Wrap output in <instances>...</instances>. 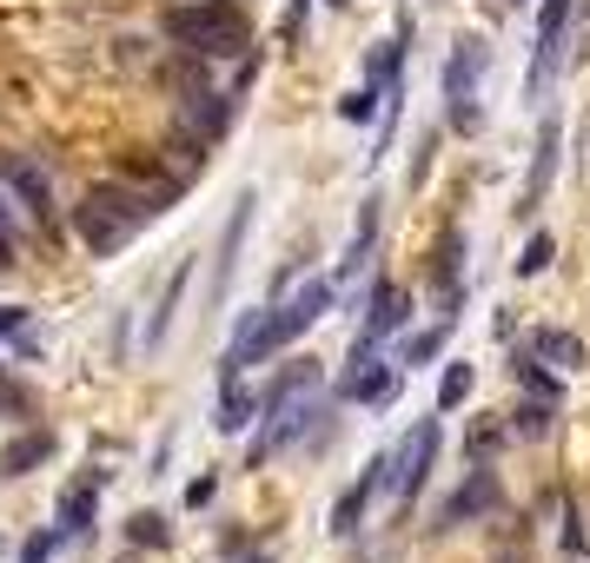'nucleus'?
<instances>
[{"instance_id": "f257e3e1", "label": "nucleus", "mask_w": 590, "mask_h": 563, "mask_svg": "<svg viewBox=\"0 0 590 563\" xmlns=\"http://www.w3.org/2000/svg\"><path fill=\"white\" fill-rule=\"evenodd\" d=\"M173 192H179V186H153V192H139V186H126V179H100V186L73 206V232H80V246H86L93 259H106V252H120L146 219H159Z\"/></svg>"}, {"instance_id": "f03ea898", "label": "nucleus", "mask_w": 590, "mask_h": 563, "mask_svg": "<svg viewBox=\"0 0 590 563\" xmlns=\"http://www.w3.org/2000/svg\"><path fill=\"white\" fill-rule=\"evenodd\" d=\"M325 312H332V285H325V279L299 285V292H292L286 305H272V312H252V319L239 325V338H232L226 365H219V385H239V372H246V365H259V358L286 352V345H292V338H306Z\"/></svg>"}, {"instance_id": "7ed1b4c3", "label": "nucleus", "mask_w": 590, "mask_h": 563, "mask_svg": "<svg viewBox=\"0 0 590 563\" xmlns=\"http://www.w3.org/2000/svg\"><path fill=\"white\" fill-rule=\"evenodd\" d=\"M186 53H199V60H232V53H246V40H252V20L232 7V0H186V7H166V20H159Z\"/></svg>"}, {"instance_id": "20e7f679", "label": "nucleus", "mask_w": 590, "mask_h": 563, "mask_svg": "<svg viewBox=\"0 0 590 563\" xmlns=\"http://www.w3.org/2000/svg\"><path fill=\"white\" fill-rule=\"evenodd\" d=\"M432 458H438V418H425V425H412V438L392 451V491L398 498H418V484H425V471H432Z\"/></svg>"}, {"instance_id": "39448f33", "label": "nucleus", "mask_w": 590, "mask_h": 563, "mask_svg": "<svg viewBox=\"0 0 590 563\" xmlns=\"http://www.w3.org/2000/svg\"><path fill=\"white\" fill-rule=\"evenodd\" d=\"M491 511H498V471H491V465H472V478L458 484V498L438 511V531H458V524L491 518Z\"/></svg>"}, {"instance_id": "423d86ee", "label": "nucleus", "mask_w": 590, "mask_h": 563, "mask_svg": "<svg viewBox=\"0 0 590 563\" xmlns=\"http://www.w3.org/2000/svg\"><path fill=\"white\" fill-rule=\"evenodd\" d=\"M571 7L578 0H545L538 7V53H531V86H545L558 73V53H565V27H571Z\"/></svg>"}, {"instance_id": "0eeeda50", "label": "nucleus", "mask_w": 590, "mask_h": 563, "mask_svg": "<svg viewBox=\"0 0 590 563\" xmlns=\"http://www.w3.org/2000/svg\"><path fill=\"white\" fill-rule=\"evenodd\" d=\"M485 66H491L485 40H478V33H465V40L452 46V60H445V100H452V106H472V86L485 80Z\"/></svg>"}, {"instance_id": "6e6552de", "label": "nucleus", "mask_w": 590, "mask_h": 563, "mask_svg": "<svg viewBox=\"0 0 590 563\" xmlns=\"http://www.w3.org/2000/svg\"><path fill=\"white\" fill-rule=\"evenodd\" d=\"M100 484H106V471H86V478H73V484L60 491V511H53L60 538H80V531L93 524V511H100Z\"/></svg>"}, {"instance_id": "1a4fd4ad", "label": "nucleus", "mask_w": 590, "mask_h": 563, "mask_svg": "<svg viewBox=\"0 0 590 563\" xmlns=\"http://www.w3.org/2000/svg\"><path fill=\"white\" fill-rule=\"evenodd\" d=\"M0 186L20 199V212H40V219H46V199H53V192H46V173H40L33 159H20V153L0 159Z\"/></svg>"}, {"instance_id": "9d476101", "label": "nucleus", "mask_w": 590, "mask_h": 563, "mask_svg": "<svg viewBox=\"0 0 590 563\" xmlns=\"http://www.w3.org/2000/svg\"><path fill=\"white\" fill-rule=\"evenodd\" d=\"M53 458V438L46 431H20L13 445H0V478H27V471H40Z\"/></svg>"}, {"instance_id": "9b49d317", "label": "nucleus", "mask_w": 590, "mask_h": 563, "mask_svg": "<svg viewBox=\"0 0 590 563\" xmlns=\"http://www.w3.org/2000/svg\"><path fill=\"white\" fill-rule=\"evenodd\" d=\"M246 219H252V192L232 206V226H226V239H219V272H213V299H226V285H232V265H239V239H246Z\"/></svg>"}, {"instance_id": "f8f14e48", "label": "nucleus", "mask_w": 590, "mask_h": 563, "mask_svg": "<svg viewBox=\"0 0 590 563\" xmlns=\"http://www.w3.org/2000/svg\"><path fill=\"white\" fill-rule=\"evenodd\" d=\"M531 352H538L545 365H558V372H578V365H584V338H571V332H558V325H538V332H531Z\"/></svg>"}, {"instance_id": "ddd939ff", "label": "nucleus", "mask_w": 590, "mask_h": 563, "mask_svg": "<svg viewBox=\"0 0 590 563\" xmlns=\"http://www.w3.org/2000/svg\"><path fill=\"white\" fill-rule=\"evenodd\" d=\"M558 119H545V139H538V166H531V179H525V206H538L545 192H551V173H558Z\"/></svg>"}, {"instance_id": "4468645a", "label": "nucleus", "mask_w": 590, "mask_h": 563, "mask_svg": "<svg viewBox=\"0 0 590 563\" xmlns=\"http://www.w3.org/2000/svg\"><path fill=\"white\" fill-rule=\"evenodd\" d=\"M186 285H193V259H186V265L166 279V299H159V312H153V325H146V352H153V345H166V332H173V312H179Z\"/></svg>"}, {"instance_id": "2eb2a0df", "label": "nucleus", "mask_w": 590, "mask_h": 563, "mask_svg": "<svg viewBox=\"0 0 590 563\" xmlns=\"http://www.w3.org/2000/svg\"><path fill=\"white\" fill-rule=\"evenodd\" d=\"M518 385H525V392H531V398H551V405H558V398H565V385H558V378H551V372H545V358H538V352H531V345H525V358H518Z\"/></svg>"}, {"instance_id": "dca6fc26", "label": "nucleus", "mask_w": 590, "mask_h": 563, "mask_svg": "<svg viewBox=\"0 0 590 563\" xmlns=\"http://www.w3.org/2000/svg\"><path fill=\"white\" fill-rule=\"evenodd\" d=\"M445 338H452V319H438L432 332H418V338L398 352V365H425V358H438V352H445Z\"/></svg>"}, {"instance_id": "f3484780", "label": "nucleus", "mask_w": 590, "mask_h": 563, "mask_svg": "<svg viewBox=\"0 0 590 563\" xmlns=\"http://www.w3.org/2000/svg\"><path fill=\"white\" fill-rule=\"evenodd\" d=\"M252 411H259V398H252V392H239V385H226V405H219V431H246V425H252Z\"/></svg>"}, {"instance_id": "a211bd4d", "label": "nucleus", "mask_w": 590, "mask_h": 563, "mask_svg": "<svg viewBox=\"0 0 590 563\" xmlns=\"http://www.w3.org/2000/svg\"><path fill=\"white\" fill-rule=\"evenodd\" d=\"M458 259H465V232L452 226V232L438 239V259H432V279H438V285H452V279H458Z\"/></svg>"}, {"instance_id": "6ab92c4d", "label": "nucleus", "mask_w": 590, "mask_h": 563, "mask_svg": "<svg viewBox=\"0 0 590 563\" xmlns=\"http://www.w3.org/2000/svg\"><path fill=\"white\" fill-rule=\"evenodd\" d=\"M551 252H558V239H551V232H531V246L518 252V279H531V272H545V265H551Z\"/></svg>"}, {"instance_id": "aec40b11", "label": "nucleus", "mask_w": 590, "mask_h": 563, "mask_svg": "<svg viewBox=\"0 0 590 563\" xmlns=\"http://www.w3.org/2000/svg\"><path fill=\"white\" fill-rule=\"evenodd\" d=\"M465 398H472V365H452L445 385H438V411H458Z\"/></svg>"}, {"instance_id": "412c9836", "label": "nucleus", "mask_w": 590, "mask_h": 563, "mask_svg": "<svg viewBox=\"0 0 590 563\" xmlns=\"http://www.w3.org/2000/svg\"><path fill=\"white\" fill-rule=\"evenodd\" d=\"M385 93H392V86H385ZM385 93H379V86H359V93H345L339 113H345V119H372V113H385Z\"/></svg>"}, {"instance_id": "4be33fe9", "label": "nucleus", "mask_w": 590, "mask_h": 563, "mask_svg": "<svg viewBox=\"0 0 590 563\" xmlns=\"http://www.w3.org/2000/svg\"><path fill=\"white\" fill-rule=\"evenodd\" d=\"M551 411H558V405H551V398H538V405H525V411H518V425H511V431H518V438H545V431H551Z\"/></svg>"}, {"instance_id": "5701e85b", "label": "nucleus", "mask_w": 590, "mask_h": 563, "mask_svg": "<svg viewBox=\"0 0 590 563\" xmlns=\"http://www.w3.org/2000/svg\"><path fill=\"white\" fill-rule=\"evenodd\" d=\"M126 538H133V544H166V518H153V511H139Z\"/></svg>"}, {"instance_id": "b1692460", "label": "nucleus", "mask_w": 590, "mask_h": 563, "mask_svg": "<svg viewBox=\"0 0 590 563\" xmlns=\"http://www.w3.org/2000/svg\"><path fill=\"white\" fill-rule=\"evenodd\" d=\"M27 325V305H0V332H20Z\"/></svg>"}, {"instance_id": "393cba45", "label": "nucleus", "mask_w": 590, "mask_h": 563, "mask_svg": "<svg viewBox=\"0 0 590 563\" xmlns=\"http://www.w3.org/2000/svg\"><path fill=\"white\" fill-rule=\"evenodd\" d=\"M53 557V538H33V544H27V563H46Z\"/></svg>"}, {"instance_id": "a878e982", "label": "nucleus", "mask_w": 590, "mask_h": 563, "mask_svg": "<svg viewBox=\"0 0 590 563\" xmlns=\"http://www.w3.org/2000/svg\"><path fill=\"white\" fill-rule=\"evenodd\" d=\"M325 7H352V0H325Z\"/></svg>"}]
</instances>
